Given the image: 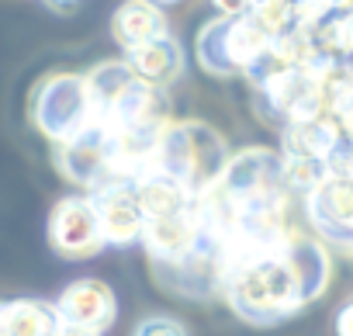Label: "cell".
<instances>
[{"label": "cell", "mask_w": 353, "mask_h": 336, "mask_svg": "<svg viewBox=\"0 0 353 336\" xmlns=\"http://www.w3.org/2000/svg\"><path fill=\"white\" fill-rule=\"evenodd\" d=\"M229 146L225 139L198 118L184 121H170L166 132L159 135L156 156H152V170L181 184L194 201L219 184V177L229 166Z\"/></svg>", "instance_id": "6da1fadb"}, {"label": "cell", "mask_w": 353, "mask_h": 336, "mask_svg": "<svg viewBox=\"0 0 353 336\" xmlns=\"http://www.w3.org/2000/svg\"><path fill=\"white\" fill-rule=\"evenodd\" d=\"M222 298L229 302V308L239 319H246L253 326H274V322H284L305 308L301 295L284 267L281 250L263 257V260L229 267L222 277Z\"/></svg>", "instance_id": "7a4b0ae2"}, {"label": "cell", "mask_w": 353, "mask_h": 336, "mask_svg": "<svg viewBox=\"0 0 353 336\" xmlns=\"http://www.w3.org/2000/svg\"><path fill=\"white\" fill-rule=\"evenodd\" d=\"M28 115H32V125L52 146H66V142L80 139L83 132H90V121H94L87 77L70 73V70L42 77L32 90Z\"/></svg>", "instance_id": "3957f363"}, {"label": "cell", "mask_w": 353, "mask_h": 336, "mask_svg": "<svg viewBox=\"0 0 353 336\" xmlns=\"http://www.w3.org/2000/svg\"><path fill=\"white\" fill-rule=\"evenodd\" d=\"M305 215L319 243H332L350 253L353 250V177L329 174L325 184H319L305 198Z\"/></svg>", "instance_id": "277c9868"}, {"label": "cell", "mask_w": 353, "mask_h": 336, "mask_svg": "<svg viewBox=\"0 0 353 336\" xmlns=\"http://www.w3.org/2000/svg\"><path fill=\"white\" fill-rule=\"evenodd\" d=\"M49 243L59 257H70V260H87L104 250V233H101L94 201L87 195H70L56 201L49 215Z\"/></svg>", "instance_id": "5b68a950"}, {"label": "cell", "mask_w": 353, "mask_h": 336, "mask_svg": "<svg viewBox=\"0 0 353 336\" xmlns=\"http://www.w3.org/2000/svg\"><path fill=\"white\" fill-rule=\"evenodd\" d=\"M56 170L70 184L83 188V195L108 188V181H111V139L101 128H90L80 139L56 146Z\"/></svg>", "instance_id": "8992f818"}, {"label": "cell", "mask_w": 353, "mask_h": 336, "mask_svg": "<svg viewBox=\"0 0 353 336\" xmlns=\"http://www.w3.org/2000/svg\"><path fill=\"white\" fill-rule=\"evenodd\" d=\"M56 308V319L63 326H73V329H87V333H104L114 315H118V302H114V291L97 281V277H80L73 284L63 288V295L52 302Z\"/></svg>", "instance_id": "52a82bcc"}, {"label": "cell", "mask_w": 353, "mask_h": 336, "mask_svg": "<svg viewBox=\"0 0 353 336\" xmlns=\"http://www.w3.org/2000/svg\"><path fill=\"white\" fill-rule=\"evenodd\" d=\"M281 257H284V267H288V274H291V281L301 295V305H312L332 281V260H329L325 243H319L305 229H294L284 239Z\"/></svg>", "instance_id": "ba28073f"}, {"label": "cell", "mask_w": 353, "mask_h": 336, "mask_svg": "<svg viewBox=\"0 0 353 336\" xmlns=\"http://www.w3.org/2000/svg\"><path fill=\"white\" fill-rule=\"evenodd\" d=\"M87 198L94 201V212H97V222H101V233H104V246L142 243L145 219L139 212L132 184H108V188H101Z\"/></svg>", "instance_id": "9c48e42d"}, {"label": "cell", "mask_w": 353, "mask_h": 336, "mask_svg": "<svg viewBox=\"0 0 353 336\" xmlns=\"http://www.w3.org/2000/svg\"><path fill=\"white\" fill-rule=\"evenodd\" d=\"M201 236V222H198V208L191 205L188 212L173 215V219H156L145 222L142 229V246L149 253V260H173L188 253Z\"/></svg>", "instance_id": "30bf717a"}, {"label": "cell", "mask_w": 353, "mask_h": 336, "mask_svg": "<svg viewBox=\"0 0 353 336\" xmlns=\"http://www.w3.org/2000/svg\"><path fill=\"white\" fill-rule=\"evenodd\" d=\"M125 63L135 73V80H142L156 90H166L184 70V49L176 39L166 35V39H156V42L135 49V52H125Z\"/></svg>", "instance_id": "8fae6325"}, {"label": "cell", "mask_w": 353, "mask_h": 336, "mask_svg": "<svg viewBox=\"0 0 353 336\" xmlns=\"http://www.w3.org/2000/svg\"><path fill=\"white\" fill-rule=\"evenodd\" d=\"M339 139L343 135H339L336 118L294 121V125L281 128V156L284 159H322V163H329Z\"/></svg>", "instance_id": "7c38bea8"}, {"label": "cell", "mask_w": 353, "mask_h": 336, "mask_svg": "<svg viewBox=\"0 0 353 336\" xmlns=\"http://www.w3.org/2000/svg\"><path fill=\"white\" fill-rule=\"evenodd\" d=\"M111 35L125 52H135L156 39H166V14L156 4H145V0H132V4H121L111 18Z\"/></svg>", "instance_id": "4fadbf2b"}, {"label": "cell", "mask_w": 353, "mask_h": 336, "mask_svg": "<svg viewBox=\"0 0 353 336\" xmlns=\"http://www.w3.org/2000/svg\"><path fill=\"white\" fill-rule=\"evenodd\" d=\"M83 77H87V90H90V111H94L90 128H101L108 121V115L114 111V104L121 101V94L135 83V73L128 70L125 59H108V63H97Z\"/></svg>", "instance_id": "5bb4252c"}, {"label": "cell", "mask_w": 353, "mask_h": 336, "mask_svg": "<svg viewBox=\"0 0 353 336\" xmlns=\"http://www.w3.org/2000/svg\"><path fill=\"white\" fill-rule=\"evenodd\" d=\"M135 201H139V212L145 222H156V219H173V215H181L194 205V198L163 174H145L139 184H135Z\"/></svg>", "instance_id": "9a60e30c"}, {"label": "cell", "mask_w": 353, "mask_h": 336, "mask_svg": "<svg viewBox=\"0 0 353 336\" xmlns=\"http://www.w3.org/2000/svg\"><path fill=\"white\" fill-rule=\"evenodd\" d=\"M59 326L56 308L39 298H14L4 308V329L8 336H52Z\"/></svg>", "instance_id": "2e32d148"}, {"label": "cell", "mask_w": 353, "mask_h": 336, "mask_svg": "<svg viewBox=\"0 0 353 336\" xmlns=\"http://www.w3.org/2000/svg\"><path fill=\"white\" fill-rule=\"evenodd\" d=\"M329 177V163L322 159H284V188L294 198H308Z\"/></svg>", "instance_id": "e0dca14e"}, {"label": "cell", "mask_w": 353, "mask_h": 336, "mask_svg": "<svg viewBox=\"0 0 353 336\" xmlns=\"http://www.w3.org/2000/svg\"><path fill=\"white\" fill-rule=\"evenodd\" d=\"M250 14L260 21V28H263L274 42L284 39V35L298 25L294 4H281V0H260V4H250Z\"/></svg>", "instance_id": "ac0fdd59"}, {"label": "cell", "mask_w": 353, "mask_h": 336, "mask_svg": "<svg viewBox=\"0 0 353 336\" xmlns=\"http://www.w3.org/2000/svg\"><path fill=\"white\" fill-rule=\"evenodd\" d=\"M132 336H188V329H184V322H176L170 315H149L135 326Z\"/></svg>", "instance_id": "d6986e66"}, {"label": "cell", "mask_w": 353, "mask_h": 336, "mask_svg": "<svg viewBox=\"0 0 353 336\" xmlns=\"http://www.w3.org/2000/svg\"><path fill=\"white\" fill-rule=\"evenodd\" d=\"M336 336H353V302L336 312Z\"/></svg>", "instance_id": "ffe728a7"}, {"label": "cell", "mask_w": 353, "mask_h": 336, "mask_svg": "<svg viewBox=\"0 0 353 336\" xmlns=\"http://www.w3.org/2000/svg\"><path fill=\"white\" fill-rule=\"evenodd\" d=\"M336 125H339V135L353 142V104H346V108L336 115Z\"/></svg>", "instance_id": "44dd1931"}, {"label": "cell", "mask_w": 353, "mask_h": 336, "mask_svg": "<svg viewBox=\"0 0 353 336\" xmlns=\"http://www.w3.org/2000/svg\"><path fill=\"white\" fill-rule=\"evenodd\" d=\"M52 336H97V333H87V329H73V326H56V333Z\"/></svg>", "instance_id": "7402d4cb"}, {"label": "cell", "mask_w": 353, "mask_h": 336, "mask_svg": "<svg viewBox=\"0 0 353 336\" xmlns=\"http://www.w3.org/2000/svg\"><path fill=\"white\" fill-rule=\"evenodd\" d=\"M4 308H8V302H0V336H8V329H4Z\"/></svg>", "instance_id": "603a6c76"}]
</instances>
